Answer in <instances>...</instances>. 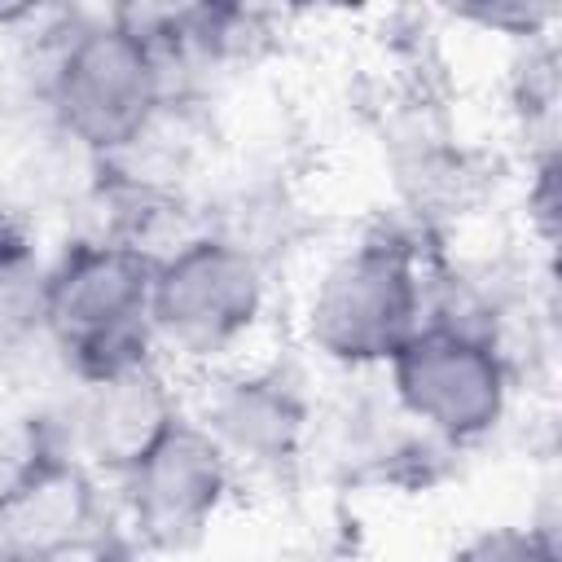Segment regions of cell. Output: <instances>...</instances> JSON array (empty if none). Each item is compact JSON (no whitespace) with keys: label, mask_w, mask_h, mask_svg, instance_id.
<instances>
[{"label":"cell","mask_w":562,"mask_h":562,"mask_svg":"<svg viewBox=\"0 0 562 562\" xmlns=\"http://www.w3.org/2000/svg\"><path fill=\"white\" fill-rule=\"evenodd\" d=\"M149 285L154 250L123 237L75 241L48 263L44 334L79 382L154 356Z\"/></svg>","instance_id":"2"},{"label":"cell","mask_w":562,"mask_h":562,"mask_svg":"<svg viewBox=\"0 0 562 562\" xmlns=\"http://www.w3.org/2000/svg\"><path fill=\"white\" fill-rule=\"evenodd\" d=\"M233 465L220 443L193 422L180 417L119 483L132 536L149 553L193 549L220 518L233 492Z\"/></svg>","instance_id":"6"},{"label":"cell","mask_w":562,"mask_h":562,"mask_svg":"<svg viewBox=\"0 0 562 562\" xmlns=\"http://www.w3.org/2000/svg\"><path fill=\"white\" fill-rule=\"evenodd\" d=\"M44 285L48 263L22 233L0 224V351L44 334Z\"/></svg>","instance_id":"10"},{"label":"cell","mask_w":562,"mask_h":562,"mask_svg":"<svg viewBox=\"0 0 562 562\" xmlns=\"http://www.w3.org/2000/svg\"><path fill=\"white\" fill-rule=\"evenodd\" d=\"M167 101V57L119 13L83 22L53 57L48 110L61 136L97 158L127 154L149 136Z\"/></svg>","instance_id":"1"},{"label":"cell","mask_w":562,"mask_h":562,"mask_svg":"<svg viewBox=\"0 0 562 562\" xmlns=\"http://www.w3.org/2000/svg\"><path fill=\"white\" fill-rule=\"evenodd\" d=\"M268 307L263 259L228 233H193L154 255L149 334L171 356L211 364L228 360L259 329Z\"/></svg>","instance_id":"4"},{"label":"cell","mask_w":562,"mask_h":562,"mask_svg":"<svg viewBox=\"0 0 562 562\" xmlns=\"http://www.w3.org/2000/svg\"><path fill=\"white\" fill-rule=\"evenodd\" d=\"M430 321L417 255L404 241L369 237L329 259L303 303V334L316 356L342 369L386 360Z\"/></svg>","instance_id":"3"},{"label":"cell","mask_w":562,"mask_h":562,"mask_svg":"<svg viewBox=\"0 0 562 562\" xmlns=\"http://www.w3.org/2000/svg\"><path fill=\"white\" fill-rule=\"evenodd\" d=\"M97 474L61 448H35L0 479V562H48L97 531Z\"/></svg>","instance_id":"7"},{"label":"cell","mask_w":562,"mask_h":562,"mask_svg":"<svg viewBox=\"0 0 562 562\" xmlns=\"http://www.w3.org/2000/svg\"><path fill=\"white\" fill-rule=\"evenodd\" d=\"M193 422L220 443V452L228 457L233 470H241V465L263 470V465L290 461L299 452L307 413L281 378L237 373V378H224L206 395V404Z\"/></svg>","instance_id":"9"},{"label":"cell","mask_w":562,"mask_h":562,"mask_svg":"<svg viewBox=\"0 0 562 562\" xmlns=\"http://www.w3.org/2000/svg\"><path fill=\"white\" fill-rule=\"evenodd\" d=\"M180 400L158 369V360H136L101 378H83V395L75 408V457L97 474L123 479L176 422Z\"/></svg>","instance_id":"8"},{"label":"cell","mask_w":562,"mask_h":562,"mask_svg":"<svg viewBox=\"0 0 562 562\" xmlns=\"http://www.w3.org/2000/svg\"><path fill=\"white\" fill-rule=\"evenodd\" d=\"M448 562H558V544L544 527L496 522L461 540Z\"/></svg>","instance_id":"11"},{"label":"cell","mask_w":562,"mask_h":562,"mask_svg":"<svg viewBox=\"0 0 562 562\" xmlns=\"http://www.w3.org/2000/svg\"><path fill=\"white\" fill-rule=\"evenodd\" d=\"M395 408L443 443L487 439L509 408V364L501 347L461 321L430 316L391 360Z\"/></svg>","instance_id":"5"}]
</instances>
